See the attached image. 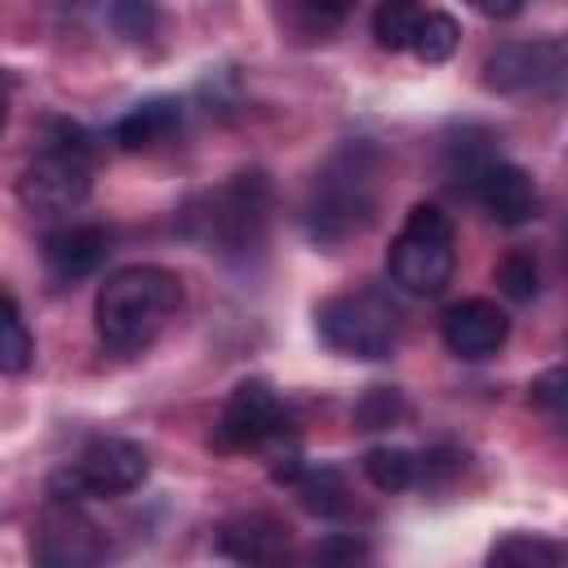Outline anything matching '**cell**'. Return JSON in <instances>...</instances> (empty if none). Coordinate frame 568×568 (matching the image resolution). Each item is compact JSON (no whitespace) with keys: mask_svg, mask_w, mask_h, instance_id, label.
Wrapping results in <instances>:
<instances>
[{"mask_svg":"<svg viewBox=\"0 0 568 568\" xmlns=\"http://www.w3.org/2000/svg\"><path fill=\"white\" fill-rule=\"evenodd\" d=\"M182 306V280L169 266L138 262L120 266L102 280L93 297V324L106 351L115 355H142L178 315Z\"/></svg>","mask_w":568,"mask_h":568,"instance_id":"obj_1","label":"cell"},{"mask_svg":"<svg viewBox=\"0 0 568 568\" xmlns=\"http://www.w3.org/2000/svg\"><path fill=\"white\" fill-rule=\"evenodd\" d=\"M377 209V151L368 142H346L311 182L306 231L315 244L337 248L351 235L368 231Z\"/></svg>","mask_w":568,"mask_h":568,"instance_id":"obj_2","label":"cell"},{"mask_svg":"<svg viewBox=\"0 0 568 568\" xmlns=\"http://www.w3.org/2000/svg\"><path fill=\"white\" fill-rule=\"evenodd\" d=\"M93 186V142L71 120H49L40 151L18 173V200L27 213L58 217L89 200Z\"/></svg>","mask_w":568,"mask_h":568,"instance_id":"obj_3","label":"cell"},{"mask_svg":"<svg viewBox=\"0 0 568 568\" xmlns=\"http://www.w3.org/2000/svg\"><path fill=\"white\" fill-rule=\"evenodd\" d=\"M266 217H271V182H266V173L253 169V173H235L217 191H204L200 200H191V209L182 213V226L200 244L231 257V253H253L262 244Z\"/></svg>","mask_w":568,"mask_h":568,"instance_id":"obj_4","label":"cell"},{"mask_svg":"<svg viewBox=\"0 0 568 568\" xmlns=\"http://www.w3.org/2000/svg\"><path fill=\"white\" fill-rule=\"evenodd\" d=\"M457 266V231L453 217L435 204H413L404 226L395 231L390 248H386V271L399 288L417 293V297H435L444 293V284L453 280Z\"/></svg>","mask_w":568,"mask_h":568,"instance_id":"obj_5","label":"cell"},{"mask_svg":"<svg viewBox=\"0 0 568 568\" xmlns=\"http://www.w3.org/2000/svg\"><path fill=\"white\" fill-rule=\"evenodd\" d=\"M315 333L333 355L346 359H386L399 342V311L390 297L359 288V293H337L320 302L315 311Z\"/></svg>","mask_w":568,"mask_h":568,"instance_id":"obj_6","label":"cell"},{"mask_svg":"<svg viewBox=\"0 0 568 568\" xmlns=\"http://www.w3.org/2000/svg\"><path fill=\"white\" fill-rule=\"evenodd\" d=\"M146 470H151V462H146L142 444L106 435V439H93L67 470H58L49 479V493H53V501H71V506L89 501V497H124L146 479Z\"/></svg>","mask_w":568,"mask_h":568,"instance_id":"obj_7","label":"cell"},{"mask_svg":"<svg viewBox=\"0 0 568 568\" xmlns=\"http://www.w3.org/2000/svg\"><path fill=\"white\" fill-rule=\"evenodd\" d=\"M568 49L559 36H537V40H501L484 58V89L488 93H541L564 80Z\"/></svg>","mask_w":568,"mask_h":568,"instance_id":"obj_8","label":"cell"},{"mask_svg":"<svg viewBox=\"0 0 568 568\" xmlns=\"http://www.w3.org/2000/svg\"><path fill=\"white\" fill-rule=\"evenodd\" d=\"M31 568H106V537L80 506L49 501L31 532Z\"/></svg>","mask_w":568,"mask_h":568,"instance_id":"obj_9","label":"cell"},{"mask_svg":"<svg viewBox=\"0 0 568 568\" xmlns=\"http://www.w3.org/2000/svg\"><path fill=\"white\" fill-rule=\"evenodd\" d=\"M275 435H284V399H280V390L266 377H244L226 395V404L217 413L213 444L226 448V453H240V448H262Z\"/></svg>","mask_w":568,"mask_h":568,"instance_id":"obj_10","label":"cell"},{"mask_svg":"<svg viewBox=\"0 0 568 568\" xmlns=\"http://www.w3.org/2000/svg\"><path fill=\"white\" fill-rule=\"evenodd\" d=\"M217 555H226L240 568H284L288 564V528L266 510L235 515L217 528Z\"/></svg>","mask_w":568,"mask_h":568,"instance_id":"obj_11","label":"cell"},{"mask_svg":"<svg viewBox=\"0 0 568 568\" xmlns=\"http://www.w3.org/2000/svg\"><path fill=\"white\" fill-rule=\"evenodd\" d=\"M475 200L484 204V213L501 226H524L541 213V191L532 182L528 169L519 164H506V160H493L488 169L475 173Z\"/></svg>","mask_w":568,"mask_h":568,"instance_id":"obj_12","label":"cell"},{"mask_svg":"<svg viewBox=\"0 0 568 568\" xmlns=\"http://www.w3.org/2000/svg\"><path fill=\"white\" fill-rule=\"evenodd\" d=\"M506 333H510V320L488 297H466V302L444 311V346L457 359H488V355H497L506 346Z\"/></svg>","mask_w":568,"mask_h":568,"instance_id":"obj_13","label":"cell"},{"mask_svg":"<svg viewBox=\"0 0 568 568\" xmlns=\"http://www.w3.org/2000/svg\"><path fill=\"white\" fill-rule=\"evenodd\" d=\"M106 253H111V231L98 222H67L44 235V266L62 284L93 275L106 262Z\"/></svg>","mask_w":568,"mask_h":568,"instance_id":"obj_14","label":"cell"},{"mask_svg":"<svg viewBox=\"0 0 568 568\" xmlns=\"http://www.w3.org/2000/svg\"><path fill=\"white\" fill-rule=\"evenodd\" d=\"M178 124H182V106L173 98H146L115 120V142L124 151H151V146L169 142L178 133Z\"/></svg>","mask_w":568,"mask_h":568,"instance_id":"obj_15","label":"cell"},{"mask_svg":"<svg viewBox=\"0 0 568 568\" xmlns=\"http://www.w3.org/2000/svg\"><path fill=\"white\" fill-rule=\"evenodd\" d=\"M280 479L297 493V501L311 515H324L328 519V515L351 510V493H346V479H342L337 466H288Z\"/></svg>","mask_w":568,"mask_h":568,"instance_id":"obj_16","label":"cell"},{"mask_svg":"<svg viewBox=\"0 0 568 568\" xmlns=\"http://www.w3.org/2000/svg\"><path fill=\"white\" fill-rule=\"evenodd\" d=\"M488 568H564V550L537 532H506L488 550Z\"/></svg>","mask_w":568,"mask_h":568,"instance_id":"obj_17","label":"cell"},{"mask_svg":"<svg viewBox=\"0 0 568 568\" xmlns=\"http://www.w3.org/2000/svg\"><path fill=\"white\" fill-rule=\"evenodd\" d=\"M364 475H368V484L377 488V493H404V488H413L417 484V453H408V448H399V444H377V448H368L364 453Z\"/></svg>","mask_w":568,"mask_h":568,"instance_id":"obj_18","label":"cell"},{"mask_svg":"<svg viewBox=\"0 0 568 568\" xmlns=\"http://www.w3.org/2000/svg\"><path fill=\"white\" fill-rule=\"evenodd\" d=\"M457 40H462V27H457L453 13H444V9H422V22H417L408 49L417 53V62L439 67V62H448V58L457 53Z\"/></svg>","mask_w":568,"mask_h":568,"instance_id":"obj_19","label":"cell"},{"mask_svg":"<svg viewBox=\"0 0 568 568\" xmlns=\"http://www.w3.org/2000/svg\"><path fill=\"white\" fill-rule=\"evenodd\" d=\"M36 355V342L27 333V320L9 293H0V373H27Z\"/></svg>","mask_w":568,"mask_h":568,"instance_id":"obj_20","label":"cell"},{"mask_svg":"<svg viewBox=\"0 0 568 568\" xmlns=\"http://www.w3.org/2000/svg\"><path fill=\"white\" fill-rule=\"evenodd\" d=\"M422 22V4H404V0H390V4H377L373 9V36L382 49L399 53L413 44V31Z\"/></svg>","mask_w":568,"mask_h":568,"instance_id":"obj_21","label":"cell"},{"mask_svg":"<svg viewBox=\"0 0 568 568\" xmlns=\"http://www.w3.org/2000/svg\"><path fill=\"white\" fill-rule=\"evenodd\" d=\"M497 288L510 297V302H532L541 293V266L528 248H515L497 262Z\"/></svg>","mask_w":568,"mask_h":568,"instance_id":"obj_22","label":"cell"},{"mask_svg":"<svg viewBox=\"0 0 568 568\" xmlns=\"http://www.w3.org/2000/svg\"><path fill=\"white\" fill-rule=\"evenodd\" d=\"M399 413V395L390 390V386H377V390H368V399L355 408V417H359V426L364 430H377V426H390V417Z\"/></svg>","mask_w":568,"mask_h":568,"instance_id":"obj_23","label":"cell"},{"mask_svg":"<svg viewBox=\"0 0 568 568\" xmlns=\"http://www.w3.org/2000/svg\"><path fill=\"white\" fill-rule=\"evenodd\" d=\"M111 22H115L129 40H138V36H146V27L155 22V9H151V4H115V9H111Z\"/></svg>","mask_w":568,"mask_h":568,"instance_id":"obj_24","label":"cell"},{"mask_svg":"<svg viewBox=\"0 0 568 568\" xmlns=\"http://www.w3.org/2000/svg\"><path fill=\"white\" fill-rule=\"evenodd\" d=\"M532 399H537L541 408L559 413V408H564V368H546V373L532 382Z\"/></svg>","mask_w":568,"mask_h":568,"instance_id":"obj_25","label":"cell"},{"mask_svg":"<svg viewBox=\"0 0 568 568\" xmlns=\"http://www.w3.org/2000/svg\"><path fill=\"white\" fill-rule=\"evenodd\" d=\"M9 93H13V80L0 71V138H4V129H9Z\"/></svg>","mask_w":568,"mask_h":568,"instance_id":"obj_26","label":"cell"},{"mask_svg":"<svg viewBox=\"0 0 568 568\" xmlns=\"http://www.w3.org/2000/svg\"><path fill=\"white\" fill-rule=\"evenodd\" d=\"M488 18H510V13H519V4H479Z\"/></svg>","mask_w":568,"mask_h":568,"instance_id":"obj_27","label":"cell"}]
</instances>
